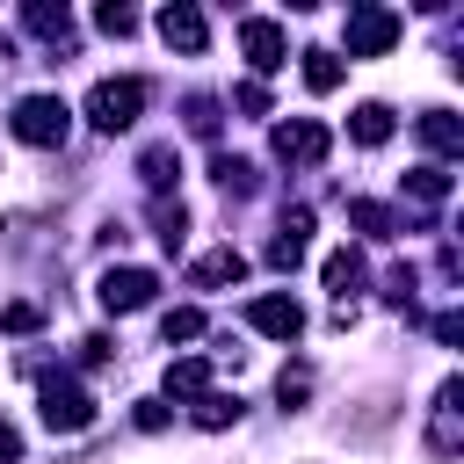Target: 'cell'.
I'll list each match as a JSON object with an SVG mask.
<instances>
[{
    "label": "cell",
    "instance_id": "obj_5",
    "mask_svg": "<svg viewBox=\"0 0 464 464\" xmlns=\"http://www.w3.org/2000/svg\"><path fill=\"white\" fill-rule=\"evenodd\" d=\"M457 450H464V377H442L435 406H428V457L457 464Z\"/></svg>",
    "mask_w": 464,
    "mask_h": 464
},
{
    "label": "cell",
    "instance_id": "obj_34",
    "mask_svg": "<svg viewBox=\"0 0 464 464\" xmlns=\"http://www.w3.org/2000/svg\"><path fill=\"white\" fill-rule=\"evenodd\" d=\"M109 355H116V348H109V334H87V341H80V362H87V370H102Z\"/></svg>",
    "mask_w": 464,
    "mask_h": 464
},
{
    "label": "cell",
    "instance_id": "obj_24",
    "mask_svg": "<svg viewBox=\"0 0 464 464\" xmlns=\"http://www.w3.org/2000/svg\"><path fill=\"white\" fill-rule=\"evenodd\" d=\"M341 72H348V65H341L334 51H304V87H312V94H334Z\"/></svg>",
    "mask_w": 464,
    "mask_h": 464
},
{
    "label": "cell",
    "instance_id": "obj_14",
    "mask_svg": "<svg viewBox=\"0 0 464 464\" xmlns=\"http://www.w3.org/2000/svg\"><path fill=\"white\" fill-rule=\"evenodd\" d=\"M420 145L435 152V167H450V160H464V123H457L450 109H428V116H420Z\"/></svg>",
    "mask_w": 464,
    "mask_h": 464
},
{
    "label": "cell",
    "instance_id": "obj_1",
    "mask_svg": "<svg viewBox=\"0 0 464 464\" xmlns=\"http://www.w3.org/2000/svg\"><path fill=\"white\" fill-rule=\"evenodd\" d=\"M36 420L51 435H87L94 428V399L72 370H36Z\"/></svg>",
    "mask_w": 464,
    "mask_h": 464
},
{
    "label": "cell",
    "instance_id": "obj_18",
    "mask_svg": "<svg viewBox=\"0 0 464 464\" xmlns=\"http://www.w3.org/2000/svg\"><path fill=\"white\" fill-rule=\"evenodd\" d=\"M239 413H246V406H239V392H203V399L188 406V420H196L203 435H218V428H239Z\"/></svg>",
    "mask_w": 464,
    "mask_h": 464
},
{
    "label": "cell",
    "instance_id": "obj_26",
    "mask_svg": "<svg viewBox=\"0 0 464 464\" xmlns=\"http://www.w3.org/2000/svg\"><path fill=\"white\" fill-rule=\"evenodd\" d=\"M413 290H420V276H413V261H399V268L384 276V304H399V312L413 319Z\"/></svg>",
    "mask_w": 464,
    "mask_h": 464
},
{
    "label": "cell",
    "instance_id": "obj_4",
    "mask_svg": "<svg viewBox=\"0 0 464 464\" xmlns=\"http://www.w3.org/2000/svg\"><path fill=\"white\" fill-rule=\"evenodd\" d=\"M7 123H14V138H22V145H36V152H58V145L72 138V109H65L58 94H22Z\"/></svg>",
    "mask_w": 464,
    "mask_h": 464
},
{
    "label": "cell",
    "instance_id": "obj_17",
    "mask_svg": "<svg viewBox=\"0 0 464 464\" xmlns=\"http://www.w3.org/2000/svg\"><path fill=\"white\" fill-rule=\"evenodd\" d=\"M174 174H181V152H174V145H167V138H160V145H145V152H138V181H145V188H152V196H167V188H174Z\"/></svg>",
    "mask_w": 464,
    "mask_h": 464
},
{
    "label": "cell",
    "instance_id": "obj_23",
    "mask_svg": "<svg viewBox=\"0 0 464 464\" xmlns=\"http://www.w3.org/2000/svg\"><path fill=\"white\" fill-rule=\"evenodd\" d=\"M348 225H362L370 239H392V232H399V218H392L384 203H370V196H348Z\"/></svg>",
    "mask_w": 464,
    "mask_h": 464
},
{
    "label": "cell",
    "instance_id": "obj_31",
    "mask_svg": "<svg viewBox=\"0 0 464 464\" xmlns=\"http://www.w3.org/2000/svg\"><path fill=\"white\" fill-rule=\"evenodd\" d=\"M232 102H239L246 116H268V87H261V80H239V87H232Z\"/></svg>",
    "mask_w": 464,
    "mask_h": 464
},
{
    "label": "cell",
    "instance_id": "obj_13",
    "mask_svg": "<svg viewBox=\"0 0 464 464\" xmlns=\"http://www.w3.org/2000/svg\"><path fill=\"white\" fill-rule=\"evenodd\" d=\"M239 276H246V254H239V246H210V254L188 261V283H196V290H225V283H239Z\"/></svg>",
    "mask_w": 464,
    "mask_h": 464
},
{
    "label": "cell",
    "instance_id": "obj_11",
    "mask_svg": "<svg viewBox=\"0 0 464 464\" xmlns=\"http://www.w3.org/2000/svg\"><path fill=\"white\" fill-rule=\"evenodd\" d=\"M304 246H312V210H304V203H290V210H283V225H276V239H268V268H297V261H304Z\"/></svg>",
    "mask_w": 464,
    "mask_h": 464
},
{
    "label": "cell",
    "instance_id": "obj_32",
    "mask_svg": "<svg viewBox=\"0 0 464 464\" xmlns=\"http://www.w3.org/2000/svg\"><path fill=\"white\" fill-rule=\"evenodd\" d=\"M428 334H435L442 348H457V341H464V312H435V319H428Z\"/></svg>",
    "mask_w": 464,
    "mask_h": 464
},
{
    "label": "cell",
    "instance_id": "obj_21",
    "mask_svg": "<svg viewBox=\"0 0 464 464\" xmlns=\"http://www.w3.org/2000/svg\"><path fill=\"white\" fill-rule=\"evenodd\" d=\"M152 232H160V246L174 254V246L188 239V203H181V196H152Z\"/></svg>",
    "mask_w": 464,
    "mask_h": 464
},
{
    "label": "cell",
    "instance_id": "obj_19",
    "mask_svg": "<svg viewBox=\"0 0 464 464\" xmlns=\"http://www.w3.org/2000/svg\"><path fill=\"white\" fill-rule=\"evenodd\" d=\"M210 181H218L225 196H239V203H246V196L261 188V174H254V160H239V152H218V160H210Z\"/></svg>",
    "mask_w": 464,
    "mask_h": 464
},
{
    "label": "cell",
    "instance_id": "obj_7",
    "mask_svg": "<svg viewBox=\"0 0 464 464\" xmlns=\"http://www.w3.org/2000/svg\"><path fill=\"white\" fill-rule=\"evenodd\" d=\"M152 290H160V276H152V268H102L94 304L123 319V312H145V304H152Z\"/></svg>",
    "mask_w": 464,
    "mask_h": 464
},
{
    "label": "cell",
    "instance_id": "obj_27",
    "mask_svg": "<svg viewBox=\"0 0 464 464\" xmlns=\"http://www.w3.org/2000/svg\"><path fill=\"white\" fill-rule=\"evenodd\" d=\"M36 326H44V304H36V297L0 304V334H36Z\"/></svg>",
    "mask_w": 464,
    "mask_h": 464
},
{
    "label": "cell",
    "instance_id": "obj_6",
    "mask_svg": "<svg viewBox=\"0 0 464 464\" xmlns=\"http://www.w3.org/2000/svg\"><path fill=\"white\" fill-rule=\"evenodd\" d=\"M268 152H276L283 167H326L334 130H326L319 116H290V123H276V130H268Z\"/></svg>",
    "mask_w": 464,
    "mask_h": 464
},
{
    "label": "cell",
    "instance_id": "obj_12",
    "mask_svg": "<svg viewBox=\"0 0 464 464\" xmlns=\"http://www.w3.org/2000/svg\"><path fill=\"white\" fill-rule=\"evenodd\" d=\"M450 188H457V181H450V167H435V160L399 174V196H406V203H420V210H442V203H450Z\"/></svg>",
    "mask_w": 464,
    "mask_h": 464
},
{
    "label": "cell",
    "instance_id": "obj_3",
    "mask_svg": "<svg viewBox=\"0 0 464 464\" xmlns=\"http://www.w3.org/2000/svg\"><path fill=\"white\" fill-rule=\"evenodd\" d=\"M399 36H406V14H392V7H377V0H355V7H348V22H341L348 58H384Z\"/></svg>",
    "mask_w": 464,
    "mask_h": 464
},
{
    "label": "cell",
    "instance_id": "obj_30",
    "mask_svg": "<svg viewBox=\"0 0 464 464\" xmlns=\"http://www.w3.org/2000/svg\"><path fill=\"white\" fill-rule=\"evenodd\" d=\"M94 29H102V36H130V29H138V14H130L123 0H102V7H94Z\"/></svg>",
    "mask_w": 464,
    "mask_h": 464
},
{
    "label": "cell",
    "instance_id": "obj_33",
    "mask_svg": "<svg viewBox=\"0 0 464 464\" xmlns=\"http://www.w3.org/2000/svg\"><path fill=\"white\" fill-rule=\"evenodd\" d=\"M130 420H138L145 435H160V428H167L174 413H167V399H138V413H130Z\"/></svg>",
    "mask_w": 464,
    "mask_h": 464
},
{
    "label": "cell",
    "instance_id": "obj_2",
    "mask_svg": "<svg viewBox=\"0 0 464 464\" xmlns=\"http://www.w3.org/2000/svg\"><path fill=\"white\" fill-rule=\"evenodd\" d=\"M145 102H152V87H145L138 72H123V80H94V87H87V123H94L102 138H116V130H130V123L145 116Z\"/></svg>",
    "mask_w": 464,
    "mask_h": 464
},
{
    "label": "cell",
    "instance_id": "obj_22",
    "mask_svg": "<svg viewBox=\"0 0 464 464\" xmlns=\"http://www.w3.org/2000/svg\"><path fill=\"white\" fill-rule=\"evenodd\" d=\"M167 392H174V399H203V392H210V362H203V355L167 362Z\"/></svg>",
    "mask_w": 464,
    "mask_h": 464
},
{
    "label": "cell",
    "instance_id": "obj_8",
    "mask_svg": "<svg viewBox=\"0 0 464 464\" xmlns=\"http://www.w3.org/2000/svg\"><path fill=\"white\" fill-rule=\"evenodd\" d=\"M239 51H246L254 72H283V65H290V36H283V22H268V14H239Z\"/></svg>",
    "mask_w": 464,
    "mask_h": 464
},
{
    "label": "cell",
    "instance_id": "obj_10",
    "mask_svg": "<svg viewBox=\"0 0 464 464\" xmlns=\"http://www.w3.org/2000/svg\"><path fill=\"white\" fill-rule=\"evenodd\" d=\"M246 326H254V334H268V341H297V334H304V304H297V297H283V290H268V297H254V304H246Z\"/></svg>",
    "mask_w": 464,
    "mask_h": 464
},
{
    "label": "cell",
    "instance_id": "obj_28",
    "mask_svg": "<svg viewBox=\"0 0 464 464\" xmlns=\"http://www.w3.org/2000/svg\"><path fill=\"white\" fill-rule=\"evenodd\" d=\"M160 334H167V348H174V341H196V334H203V312H196V304H174V312H160Z\"/></svg>",
    "mask_w": 464,
    "mask_h": 464
},
{
    "label": "cell",
    "instance_id": "obj_16",
    "mask_svg": "<svg viewBox=\"0 0 464 464\" xmlns=\"http://www.w3.org/2000/svg\"><path fill=\"white\" fill-rule=\"evenodd\" d=\"M319 276H326V290H334V304H348V290H362V276H370V268H362V246H334Z\"/></svg>",
    "mask_w": 464,
    "mask_h": 464
},
{
    "label": "cell",
    "instance_id": "obj_15",
    "mask_svg": "<svg viewBox=\"0 0 464 464\" xmlns=\"http://www.w3.org/2000/svg\"><path fill=\"white\" fill-rule=\"evenodd\" d=\"M22 29L44 36V44H58V51H72V14H65V0H58V7H51V0H29V7H22Z\"/></svg>",
    "mask_w": 464,
    "mask_h": 464
},
{
    "label": "cell",
    "instance_id": "obj_35",
    "mask_svg": "<svg viewBox=\"0 0 464 464\" xmlns=\"http://www.w3.org/2000/svg\"><path fill=\"white\" fill-rule=\"evenodd\" d=\"M0 464H22V428L0 420Z\"/></svg>",
    "mask_w": 464,
    "mask_h": 464
},
{
    "label": "cell",
    "instance_id": "obj_9",
    "mask_svg": "<svg viewBox=\"0 0 464 464\" xmlns=\"http://www.w3.org/2000/svg\"><path fill=\"white\" fill-rule=\"evenodd\" d=\"M160 36H167V51H181V58H203V51H210V22H203V7H188V0H167V7H160Z\"/></svg>",
    "mask_w": 464,
    "mask_h": 464
},
{
    "label": "cell",
    "instance_id": "obj_29",
    "mask_svg": "<svg viewBox=\"0 0 464 464\" xmlns=\"http://www.w3.org/2000/svg\"><path fill=\"white\" fill-rule=\"evenodd\" d=\"M181 123H188L196 138H218V102H210V94H188V102H181Z\"/></svg>",
    "mask_w": 464,
    "mask_h": 464
},
{
    "label": "cell",
    "instance_id": "obj_25",
    "mask_svg": "<svg viewBox=\"0 0 464 464\" xmlns=\"http://www.w3.org/2000/svg\"><path fill=\"white\" fill-rule=\"evenodd\" d=\"M276 399H283V413H297V406L312 399V362H283V377H276Z\"/></svg>",
    "mask_w": 464,
    "mask_h": 464
},
{
    "label": "cell",
    "instance_id": "obj_20",
    "mask_svg": "<svg viewBox=\"0 0 464 464\" xmlns=\"http://www.w3.org/2000/svg\"><path fill=\"white\" fill-rule=\"evenodd\" d=\"M348 138H355V145H384V138H392V109H384V102H355V109H348Z\"/></svg>",
    "mask_w": 464,
    "mask_h": 464
}]
</instances>
